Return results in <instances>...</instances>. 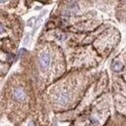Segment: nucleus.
<instances>
[{
	"label": "nucleus",
	"instance_id": "obj_1",
	"mask_svg": "<svg viewBox=\"0 0 126 126\" xmlns=\"http://www.w3.org/2000/svg\"><path fill=\"white\" fill-rule=\"evenodd\" d=\"M50 61H51V57L48 53H42L39 57V64L42 69H46L50 65Z\"/></svg>",
	"mask_w": 126,
	"mask_h": 126
},
{
	"label": "nucleus",
	"instance_id": "obj_2",
	"mask_svg": "<svg viewBox=\"0 0 126 126\" xmlns=\"http://www.w3.org/2000/svg\"><path fill=\"white\" fill-rule=\"evenodd\" d=\"M13 96H14V98L17 99V100H23V99H25V97H26V93H25L22 89L18 88V89H16V90L14 91Z\"/></svg>",
	"mask_w": 126,
	"mask_h": 126
},
{
	"label": "nucleus",
	"instance_id": "obj_3",
	"mask_svg": "<svg viewBox=\"0 0 126 126\" xmlns=\"http://www.w3.org/2000/svg\"><path fill=\"white\" fill-rule=\"evenodd\" d=\"M56 99H57V101H58L59 103H61V104H65V103H67V102L69 101L70 96H69V94H68L67 93L63 92V93H60V94L57 95Z\"/></svg>",
	"mask_w": 126,
	"mask_h": 126
},
{
	"label": "nucleus",
	"instance_id": "obj_4",
	"mask_svg": "<svg viewBox=\"0 0 126 126\" xmlns=\"http://www.w3.org/2000/svg\"><path fill=\"white\" fill-rule=\"evenodd\" d=\"M111 68H112V70L113 71H115V72H119L120 70H122V68H123V65L120 63V62H114L112 65H111Z\"/></svg>",
	"mask_w": 126,
	"mask_h": 126
},
{
	"label": "nucleus",
	"instance_id": "obj_5",
	"mask_svg": "<svg viewBox=\"0 0 126 126\" xmlns=\"http://www.w3.org/2000/svg\"><path fill=\"white\" fill-rule=\"evenodd\" d=\"M3 31H4V28H3V26L0 24V33H1V32H3Z\"/></svg>",
	"mask_w": 126,
	"mask_h": 126
},
{
	"label": "nucleus",
	"instance_id": "obj_6",
	"mask_svg": "<svg viewBox=\"0 0 126 126\" xmlns=\"http://www.w3.org/2000/svg\"><path fill=\"white\" fill-rule=\"evenodd\" d=\"M29 126H33V122H32V121H31V122L29 123Z\"/></svg>",
	"mask_w": 126,
	"mask_h": 126
}]
</instances>
